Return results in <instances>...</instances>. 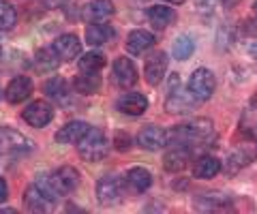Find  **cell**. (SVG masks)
I'll list each match as a JSON object with an SVG mask.
<instances>
[{
    "label": "cell",
    "instance_id": "obj_1",
    "mask_svg": "<svg viewBox=\"0 0 257 214\" xmlns=\"http://www.w3.org/2000/svg\"><path fill=\"white\" fill-rule=\"evenodd\" d=\"M214 137V124L208 118H197L189 124H180L167 133L170 146H204L210 144Z\"/></svg>",
    "mask_w": 257,
    "mask_h": 214
},
{
    "label": "cell",
    "instance_id": "obj_2",
    "mask_svg": "<svg viewBox=\"0 0 257 214\" xmlns=\"http://www.w3.org/2000/svg\"><path fill=\"white\" fill-rule=\"evenodd\" d=\"M109 139L103 135V131L99 129H88V133L77 141V152L84 161H103L107 154H109Z\"/></svg>",
    "mask_w": 257,
    "mask_h": 214
},
{
    "label": "cell",
    "instance_id": "obj_3",
    "mask_svg": "<svg viewBox=\"0 0 257 214\" xmlns=\"http://www.w3.org/2000/svg\"><path fill=\"white\" fill-rule=\"evenodd\" d=\"M197 99H193L191 92H184L182 86L178 82V75L170 77V94H167L165 101V109L170 114H191L197 105Z\"/></svg>",
    "mask_w": 257,
    "mask_h": 214
},
{
    "label": "cell",
    "instance_id": "obj_4",
    "mask_svg": "<svg viewBox=\"0 0 257 214\" xmlns=\"http://www.w3.org/2000/svg\"><path fill=\"white\" fill-rule=\"evenodd\" d=\"M214 75H212V71H208V69H197V71H193V75L189 79V92L193 94V99H197V101H208L212 97V92H214Z\"/></svg>",
    "mask_w": 257,
    "mask_h": 214
},
{
    "label": "cell",
    "instance_id": "obj_5",
    "mask_svg": "<svg viewBox=\"0 0 257 214\" xmlns=\"http://www.w3.org/2000/svg\"><path fill=\"white\" fill-rule=\"evenodd\" d=\"M47 182L52 184V188L56 191V195H69L73 193L77 184H79V171L75 167H71V165H64V167L56 169Z\"/></svg>",
    "mask_w": 257,
    "mask_h": 214
},
{
    "label": "cell",
    "instance_id": "obj_6",
    "mask_svg": "<svg viewBox=\"0 0 257 214\" xmlns=\"http://www.w3.org/2000/svg\"><path fill=\"white\" fill-rule=\"evenodd\" d=\"M255 158H257V141H255V137H246V141L238 144L234 148V152H229V156H227L229 171H238V169L246 167Z\"/></svg>",
    "mask_w": 257,
    "mask_h": 214
},
{
    "label": "cell",
    "instance_id": "obj_7",
    "mask_svg": "<svg viewBox=\"0 0 257 214\" xmlns=\"http://www.w3.org/2000/svg\"><path fill=\"white\" fill-rule=\"evenodd\" d=\"M22 118L26 120L30 126H35V129H41V126L50 124L52 118H54V107L50 105L47 101H32L30 105L24 109Z\"/></svg>",
    "mask_w": 257,
    "mask_h": 214
},
{
    "label": "cell",
    "instance_id": "obj_8",
    "mask_svg": "<svg viewBox=\"0 0 257 214\" xmlns=\"http://www.w3.org/2000/svg\"><path fill=\"white\" fill-rule=\"evenodd\" d=\"M96 197H99L101 205H114L122 197V184L116 176H103L96 184Z\"/></svg>",
    "mask_w": 257,
    "mask_h": 214
},
{
    "label": "cell",
    "instance_id": "obj_9",
    "mask_svg": "<svg viewBox=\"0 0 257 214\" xmlns=\"http://www.w3.org/2000/svg\"><path fill=\"white\" fill-rule=\"evenodd\" d=\"M138 144L144 148V150H150V152H157V150L165 148L167 146V133L159 126L150 124V126H144L138 135Z\"/></svg>",
    "mask_w": 257,
    "mask_h": 214
},
{
    "label": "cell",
    "instance_id": "obj_10",
    "mask_svg": "<svg viewBox=\"0 0 257 214\" xmlns=\"http://www.w3.org/2000/svg\"><path fill=\"white\" fill-rule=\"evenodd\" d=\"M32 141L13 129H0V152H28Z\"/></svg>",
    "mask_w": 257,
    "mask_h": 214
},
{
    "label": "cell",
    "instance_id": "obj_11",
    "mask_svg": "<svg viewBox=\"0 0 257 214\" xmlns=\"http://www.w3.org/2000/svg\"><path fill=\"white\" fill-rule=\"evenodd\" d=\"M52 50H54L56 56H58V60L69 62V60L79 56V52H82V41H79L75 35H62L54 41Z\"/></svg>",
    "mask_w": 257,
    "mask_h": 214
},
{
    "label": "cell",
    "instance_id": "obj_12",
    "mask_svg": "<svg viewBox=\"0 0 257 214\" xmlns=\"http://www.w3.org/2000/svg\"><path fill=\"white\" fill-rule=\"evenodd\" d=\"M167 71V56L163 52H155L152 56L146 60V67H144V75H146V82L150 86H159L165 77Z\"/></svg>",
    "mask_w": 257,
    "mask_h": 214
},
{
    "label": "cell",
    "instance_id": "obj_13",
    "mask_svg": "<svg viewBox=\"0 0 257 214\" xmlns=\"http://www.w3.org/2000/svg\"><path fill=\"white\" fill-rule=\"evenodd\" d=\"M30 94H32V82H30V77L18 75V77H13V79H11L9 86H7L5 99L9 101V103H13V105H18V103L26 101Z\"/></svg>",
    "mask_w": 257,
    "mask_h": 214
},
{
    "label": "cell",
    "instance_id": "obj_14",
    "mask_svg": "<svg viewBox=\"0 0 257 214\" xmlns=\"http://www.w3.org/2000/svg\"><path fill=\"white\" fill-rule=\"evenodd\" d=\"M116 105H118V112H122L126 116H142L148 109V99L140 92H128L118 99Z\"/></svg>",
    "mask_w": 257,
    "mask_h": 214
},
{
    "label": "cell",
    "instance_id": "obj_15",
    "mask_svg": "<svg viewBox=\"0 0 257 214\" xmlns=\"http://www.w3.org/2000/svg\"><path fill=\"white\" fill-rule=\"evenodd\" d=\"M114 77H116V84L120 88H131L138 82V71H135V65L128 58L120 56L114 62Z\"/></svg>",
    "mask_w": 257,
    "mask_h": 214
},
{
    "label": "cell",
    "instance_id": "obj_16",
    "mask_svg": "<svg viewBox=\"0 0 257 214\" xmlns=\"http://www.w3.org/2000/svg\"><path fill=\"white\" fill-rule=\"evenodd\" d=\"M88 129H90V126H88L86 122H82V120L67 122V124H64L62 129L54 135V139L58 141V144H77V141L88 133Z\"/></svg>",
    "mask_w": 257,
    "mask_h": 214
},
{
    "label": "cell",
    "instance_id": "obj_17",
    "mask_svg": "<svg viewBox=\"0 0 257 214\" xmlns=\"http://www.w3.org/2000/svg\"><path fill=\"white\" fill-rule=\"evenodd\" d=\"M124 184H126V188H131L133 193H146L152 184V173L144 167H133L126 171Z\"/></svg>",
    "mask_w": 257,
    "mask_h": 214
},
{
    "label": "cell",
    "instance_id": "obj_18",
    "mask_svg": "<svg viewBox=\"0 0 257 214\" xmlns=\"http://www.w3.org/2000/svg\"><path fill=\"white\" fill-rule=\"evenodd\" d=\"M109 15H114V3L111 0H90L84 7V20L86 22H103Z\"/></svg>",
    "mask_w": 257,
    "mask_h": 214
},
{
    "label": "cell",
    "instance_id": "obj_19",
    "mask_svg": "<svg viewBox=\"0 0 257 214\" xmlns=\"http://www.w3.org/2000/svg\"><path fill=\"white\" fill-rule=\"evenodd\" d=\"M189 161H191V152H189V148L187 146H174L170 152L165 154V158H163V167L167 169V171H182L184 167L189 165Z\"/></svg>",
    "mask_w": 257,
    "mask_h": 214
},
{
    "label": "cell",
    "instance_id": "obj_20",
    "mask_svg": "<svg viewBox=\"0 0 257 214\" xmlns=\"http://www.w3.org/2000/svg\"><path fill=\"white\" fill-rule=\"evenodd\" d=\"M152 45H155V37H152V33H146V30H133L126 37V50L133 56H140V54L150 50Z\"/></svg>",
    "mask_w": 257,
    "mask_h": 214
},
{
    "label": "cell",
    "instance_id": "obj_21",
    "mask_svg": "<svg viewBox=\"0 0 257 214\" xmlns=\"http://www.w3.org/2000/svg\"><path fill=\"white\" fill-rule=\"evenodd\" d=\"M146 15H148V22H150L157 30L167 28V26H170V24L176 20L174 9H170L167 5H152L150 9L146 11Z\"/></svg>",
    "mask_w": 257,
    "mask_h": 214
},
{
    "label": "cell",
    "instance_id": "obj_22",
    "mask_svg": "<svg viewBox=\"0 0 257 214\" xmlns=\"http://www.w3.org/2000/svg\"><path fill=\"white\" fill-rule=\"evenodd\" d=\"M238 129L244 137H257V99H253L244 107L242 116H240Z\"/></svg>",
    "mask_w": 257,
    "mask_h": 214
},
{
    "label": "cell",
    "instance_id": "obj_23",
    "mask_svg": "<svg viewBox=\"0 0 257 214\" xmlns=\"http://www.w3.org/2000/svg\"><path fill=\"white\" fill-rule=\"evenodd\" d=\"M109 39H114V28H111L109 24H96V22H92L90 26L86 28V41L90 43L92 47L105 45Z\"/></svg>",
    "mask_w": 257,
    "mask_h": 214
},
{
    "label": "cell",
    "instance_id": "obj_24",
    "mask_svg": "<svg viewBox=\"0 0 257 214\" xmlns=\"http://www.w3.org/2000/svg\"><path fill=\"white\" fill-rule=\"evenodd\" d=\"M24 203H26V208H28L30 212H45V210H50V205H52L54 201L47 199L41 188L35 184V186L26 188V193H24Z\"/></svg>",
    "mask_w": 257,
    "mask_h": 214
},
{
    "label": "cell",
    "instance_id": "obj_25",
    "mask_svg": "<svg viewBox=\"0 0 257 214\" xmlns=\"http://www.w3.org/2000/svg\"><path fill=\"white\" fill-rule=\"evenodd\" d=\"M221 171V161L216 156H199L193 165V176L195 178H214Z\"/></svg>",
    "mask_w": 257,
    "mask_h": 214
},
{
    "label": "cell",
    "instance_id": "obj_26",
    "mask_svg": "<svg viewBox=\"0 0 257 214\" xmlns=\"http://www.w3.org/2000/svg\"><path fill=\"white\" fill-rule=\"evenodd\" d=\"M43 90H45V94H50V97L54 99V101H58V103H69V86H67V82H64L62 77H52V79H47L45 82V86H43Z\"/></svg>",
    "mask_w": 257,
    "mask_h": 214
},
{
    "label": "cell",
    "instance_id": "obj_27",
    "mask_svg": "<svg viewBox=\"0 0 257 214\" xmlns=\"http://www.w3.org/2000/svg\"><path fill=\"white\" fill-rule=\"evenodd\" d=\"M101 88V77L96 73H86L82 71V75L75 77V90L79 94H92Z\"/></svg>",
    "mask_w": 257,
    "mask_h": 214
},
{
    "label": "cell",
    "instance_id": "obj_28",
    "mask_svg": "<svg viewBox=\"0 0 257 214\" xmlns=\"http://www.w3.org/2000/svg\"><path fill=\"white\" fill-rule=\"evenodd\" d=\"M103 67H105V56L99 52H88L79 60V69L86 71V73H99Z\"/></svg>",
    "mask_w": 257,
    "mask_h": 214
},
{
    "label": "cell",
    "instance_id": "obj_29",
    "mask_svg": "<svg viewBox=\"0 0 257 214\" xmlns=\"http://www.w3.org/2000/svg\"><path fill=\"white\" fill-rule=\"evenodd\" d=\"M18 22V13H15V7L9 0H0V30H11Z\"/></svg>",
    "mask_w": 257,
    "mask_h": 214
},
{
    "label": "cell",
    "instance_id": "obj_30",
    "mask_svg": "<svg viewBox=\"0 0 257 214\" xmlns=\"http://www.w3.org/2000/svg\"><path fill=\"white\" fill-rule=\"evenodd\" d=\"M195 52V43H193L191 37H180L178 41L174 43V58L176 60H187L193 56Z\"/></svg>",
    "mask_w": 257,
    "mask_h": 214
},
{
    "label": "cell",
    "instance_id": "obj_31",
    "mask_svg": "<svg viewBox=\"0 0 257 214\" xmlns=\"http://www.w3.org/2000/svg\"><path fill=\"white\" fill-rule=\"evenodd\" d=\"M204 199L210 201L208 205H202V208H206V210H219V208H227L229 205L227 195H223V193H206Z\"/></svg>",
    "mask_w": 257,
    "mask_h": 214
},
{
    "label": "cell",
    "instance_id": "obj_32",
    "mask_svg": "<svg viewBox=\"0 0 257 214\" xmlns=\"http://www.w3.org/2000/svg\"><path fill=\"white\" fill-rule=\"evenodd\" d=\"M37 58H39V67H43V69H54L56 65H58V56L54 54V50H43V52H39Z\"/></svg>",
    "mask_w": 257,
    "mask_h": 214
},
{
    "label": "cell",
    "instance_id": "obj_33",
    "mask_svg": "<svg viewBox=\"0 0 257 214\" xmlns=\"http://www.w3.org/2000/svg\"><path fill=\"white\" fill-rule=\"evenodd\" d=\"M114 146L120 150V152H124V150L131 148V137H128L126 133H116V137H114Z\"/></svg>",
    "mask_w": 257,
    "mask_h": 214
},
{
    "label": "cell",
    "instance_id": "obj_34",
    "mask_svg": "<svg viewBox=\"0 0 257 214\" xmlns=\"http://www.w3.org/2000/svg\"><path fill=\"white\" fill-rule=\"evenodd\" d=\"M7 195H9V186H7L5 178H0V203L7 199Z\"/></svg>",
    "mask_w": 257,
    "mask_h": 214
},
{
    "label": "cell",
    "instance_id": "obj_35",
    "mask_svg": "<svg viewBox=\"0 0 257 214\" xmlns=\"http://www.w3.org/2000/svg\"><path fill=\"white\" fill-rule=\"evenodd\" d=\"M248 54H251V56L257 60V41H253V43H251V47H248Z\"/></svg>",
    "mask_w": 257,
    "mask_h": 214
},
{
    "label": "cell",
    "instance_id": "obj_36",
    "mask_svg": "<svg viewBox=\"0 0 257 214\" xmlns=\"http://www.w3.org/2000/svg\"><path fill=\"white\" fill-rule=\"evenodd\" d=\"M167 3H172V5H182L184 0H167Z\"/></svg>",
    "mask_w": 257,
    "mask_h": 214
},
{
    "label": "cell",
    "instance_id": "obj_37",
    "mask_svg": "<svg viewBox=\"0 0 257 214\" xmlns=\"http://www.w3.org/2000/svg\"><path fill=\"white\" fill-rule=\"evenodd\" d=\"M253 9H255V15H257V3H255V7H253Z\"/></svg>",
    "mask_w": 257,
    "mask_h": 214
},
{
    "label": "cell",
    "instance_id": "obj_38",
    "mask_svg": "<svg viewBox=\"0 0 257 214\" xmlns=\"http://www.w3.org/2000/svg\"><path fill=\"white\" fill-rule=\"evenodd\" d=\"M0 54H3V47H0Z\"/></svg>",
    "mask_w": 257,
    "mask_h": 214
}]
</instances>
